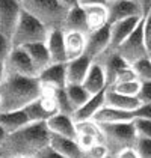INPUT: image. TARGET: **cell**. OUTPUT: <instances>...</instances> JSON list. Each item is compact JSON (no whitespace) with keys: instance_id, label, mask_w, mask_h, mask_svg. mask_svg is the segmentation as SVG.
<instances>
[{"instance_id":"cell-3","label":"cell","mask_w":151,"mask_h":158,"mask_svg":"<svg viewBox=\"0 0 151 158\" xmlns=\"http://www.w3.org/2000/svg\"><path fill=\"white\" fill-rule=\"evenodd\" d=\"M101 131V145L107 149V154L116 157L121 151L133 148L138 139L136 128L132 122L119 123H98Z\"/></svg>"},{"instance_id":"cell-27","label":"cell","mask_w":151,"mask_h":158,"mask_svg":"<svg viewBox=\"0 0 151 158\" xmlns=\"http://www.w3.org/2000/svg\"><path fill=\"white\" fill-rule=\"evenodd\" d=\"M23 110H24L26 116H27V119H29L30 123H33V122H47L53 116L50 111L42 106L39 98L35 99V101H32L30 104H27Z\"/></svg>"},{"instance_id":"cell-31","label":"cell","mask_w":151,"mask_h":158,"mask_svg":"<svg viewBox=\"0 0 151 158\" xmlns=\"http://www.w3.org/2000/svg\"><path fill=\"white\" fill-rule=\"evenodd\" d=\"M139 81H151V57H145L132 65Z\"/></svg>"},{"instance_id":"cell-33","label":"cell","mask_w":151,"mask_h":158,"mask_svg":"<svg viewBox=\"0 0 151 158\" xmlns=\"http://www.w3.org/2000/svg\"><path fill=\"white\" fill-rule=\"evenodd\" d=\"M139 158H151V139L147 137H139L136 139V143L133 146Z\"/></svg>"},{"instance_id":"cell-37","label":"cell","mask_w":151,"mask_h":158,"mask_svg":"<svg viewBox=\"0 0 151 158\" xmlns=\"http://www.w3.org/2000/svg\"><path fill=\"white\" fill-rule=\"evenodd\" d=\"M135 80H138V77H136V74L133 71V68H132V65H128L126 66L123 71H119V74L116 75V78H115V83H124V81H135ZM113 83V85H115Z\"/></svg>"},{"instance_id":"cell-18","label":"cell","mask_w":151,"mask_h":158,"mask_svg":"<svg viewBox=\"0 0 151 158\" xmlns=\"http://www.w3.org/2000/svg\"><path fill=\"white\" fill-rule=\"evenodd\" d=\"M45 45L50 54L51 63H65L67 54H65V42H63V30L62 29H54L50 30Z\"/></svg>"},{"instance_id":"cell-30","label":"cell","mask_w":151,"mask_h":158,"mask_svg":"<svg viewBox=\"0 0 151 158\" xmlns=\"http://www.w3.org/2000/svg\"><path fill=\"white\" fill-rule=\"evenodd\" d=\"M107 89H110L116 94L121 95H127V97H138L139 89H140V81L135 80V81H124V83H115V85L109 86Z\"/></svg>"},{"instance_id":"cell-47","label":"cell","mask_w":151,"mask_h":158,"mask_svg":"<svg viewBox=\"0 0 151 158\" xmlns=\"http://www.w3.org/2000/svg\"><path fill=\"white\" fill-rule=\"evenodd\" d=\"M5 137H6V133H5V130L0 127V145H2V142L5 140Z\"/></svg>"},{"instance_id":"cell-10","label":"cell","mask_w":151,"mask_h":158,"mask_svg":"<svg viewBox=\"0 0 151 158\" xmlns=\"http://www.w3.org/2000/svg\"><path fill=\"white\" fill-rule=\"evenodd\" d=\"M94 62L98 63L101 68H103V73L106 75L107 87L115 83V78L119 74V71H123L126 66H128V63L116 51H112V50H106L100 57H97Z\"/></svg>"},{"instance_id":"cell-19","label":"cell","mask_w":151,"mask_h":158,"mask_svg":"<svg viewBox=\"0 0 151 158\" xmlns=\"http://www.w3.org/2000/svg\"><path fill=\"white\" fill-rule=\"evenodd\" d=\"M92 121L97 123H119V122H132L135 121V111H126V110H118L113 107L103 106Z\"/></svg>"},{"instance_id":"cell-2","label":"cell","mask_w":151,"mask_h":158,"mask_svg":"<svg viewBox=\"0 0 151 158\" xmlns=\"http://www.w3.org/2000/svg\"><path fill=\"white\" fill-rule=\"evenodd\" d=\"M42 87L38 77L5 75L0 85V111L23 110L41 97Z\"/></svg>"},{"instance_id":"cell-32","label":"cell","mask_w":151,"mask_h":158,"mask_svg":"<svg viewBox=\"0 0 151 158\" xmlns=\"http://www.w3.org/2000/svg\"><path fill=\"white\" fill-rule=\"evenodd\" d=\"M54 98H56V104H58V111L62 113V114H67V116H73L74 109H73L70 99H68V97H67L65 87H63V89H56Z\"/></svg>"},{"instance_id":"cell-48","label":"cell","mask_w":151,"mask_h":158,"mask_svg":"<svg viewBox=\"0 0 151 158\" xmlns=\"http://www.w3.org/2000/svg\"><path fill=\"white\" fill-rule=\"evenodd\" d=\"M104 158H115V157H112V155H106Z\"/></svg>"},{"instance_id":"cell-34","label":"cell","mask_w":151,"mask_h":158,"mask_svg":"<svg viewBox=\"0 0 151 158\" xmlns=\"http://www.w3.org/2000/svg\"><path fill=\"white\" fill-rule=\"evenodd\" d=\"M133 125L136 128V133L139 137H147L151 139V121L150 119H142V118H135Z\"/></svg>"},{"instance_id":"cell-23","label":"cell","mask_w":151,"mask_h":158,"mask_svg":"<svg viewBox=\"0 0 151 158\" xmlns=\"http://www.w3.org/2000/svg\"><path fill=\"white\" fill-rule=\"evenodd\" d=\"M104 106L118 110H126V111H135L140 106V101L138 99V97H127V95L116 94L110 89H106Z\"/></svg>"},{"instance_id":"cell-22","label":"cell","mask_w":151,"mask_h":158,"mask_svg":"<svg viewBox=\"0 0 151 158\" xmlns=\"http://www.w3.org/2000/svg\"><path fill=\"white\" fill-rule=\"evenodd\" d=\"M27 56L30 57V60L33 63L35 69H37L38 75L41 71H44L47 66L51 65V59L50 54H49V50H47V45L45 42H38V44H30V45H26L23 47Z\"/></svg>"},{"instance_id":"cell-50","label":"cell","mask_w":151,"mask_h":158,"mask_svg":"<svg viewBox=\"0 0 151 158\" xmlns=\"http://www.w3.org/2000/svg\"><path fill=\"white\" fill-rule=\"evenodd\" d=\"M150 57H151V53H150Z\"/></svg>"},{"instance_id":"cell-43","label":"cell","mask_w":151,"mask_h":158,"mask_svg":"<svg viewBox=\"0 0 151 158\" xmlns=\"http://www.w3.org/2000/svg\"><path fill=\"white\" fill-rule=\"evenodd\" d=\"M80 8H86V6H94V5H107L106 0H77Z\"/></svg>"},{"instance_id":"cell-38","label":"cell","mask_w":151,"mask_h":158,"mask_svg":"<svg viewBox=\"0 0 151 158\" xmlns=\"http://www.w3.org/2000/svg\"><path fill=\"white\" fill-rule=\"evenodd\" d=\"M144 20V27H142V35H144V42L147 45L148 51L151 53V12L142 18Z\"/></svg>"},{"instance_id":"cell-1","label":"cell","mask_w":151,"mask_h":158,"mask_svg":"<svg viewBox=\"0 0 151 158\" xmlns=\"http://www.w3.org/2000/svg\"><path fill=\"white\" fill-rule=\"evenodd\" d=\"M49 143L50 131L45 122H33L6 134L0 145V158H33Z\"/></svg>"},{"instance_id":"cell-13","label":"cell","mask_w":151,"mask_h":158,"mask_svg":"<svg viewBox=\"0 0 151 158\" xmlns=\"http://www.w3.org/2000/svg\"><path fill=\"white\" fill-rule=\"evenodd\" d=\"M38 80L42 87L49 89H63L67 86L65 63H51L38 75Z\"/></svg>"},{"instance_id":"cell-39","label":"cell","mask_w":151,"mask_h":158,"mask_svg":"<svg viewBox=\"0 0 151 158\" xmlns=\"http://www.w3.org/2000/svg\"><path fill=\"white\" fill-rule=\"evenodd\" d=\"M11 50H12L11 39L0 33V62L6 60V57H8V54L11 53Z\"/></svg>"},{"instance_id":"cell-11","label":"cell","mask_w":151,"mask_h":158,"mask_svg":"<svg viewBox=\"0 0 151 158\" xmlns=\"http://www.w3.org/2000/svg\"><path fill=\"white\" fill-rule=\"evenodd\" d=\"M142 21V17H130V18H126V20H119L116 23H112L109 24L110 27V45H109V50H115L118 48L127 38L132 35V32L138 27V24Z\"/></svg>"},{"instance_id":"cell-14","label":"cell","mask_w":151,"mask_h":158,"mask_svg":"<svg viewBox=\"0 0 151 158\" xmlns=\"http://www.w3.org/2000/svg\"><path fill=\"white\" fill-rule=\"evenodd\" d=\"M91 63H92V60L89 57H86L85 54L77 57V59L65 62L67 85H82L89 71Z\"/></svg>"},{"instance_id":"cell-15","label":"cell","mask_w":151,"mask_h":158,"mask_svg":"<svg viewBox=\"0 0 151 158\" xmlns=\"http://www.w3.org/2000/svg\"><path fill=\"white\" fill-rule=\"evenodd\" d=\"M47 128L51 134H58L68 139H77V131H76V122L71 116H67L62 113L53 114L49 121L45 122Z\"/></svg>"},{"instance_id":"cell-20","label":"cell","mask_w":151,"mask_h":158,"mask_svg":"<svg viewBox=\"0 0 151 158\" xmlns=\"http://www.w3.org/2000/svg\"><path fill=\"white\" fill-rule=\"evenodd\" d=\"M82 86L88 90L91 95H95L101 90L107 89V83H106V75L103 73V68H101L98 63L92 62L91 66H89V71L83 80Z\"/></svg>"},{"instance_id":"cell-6","label":"cell","mask_w":151,"mask_h":158,"mask_svg":"<svg viewBox=\"0 0 151 158\" xmlns=\"http://www.w3.org/2000/svg\"><path fill=\"white\" fill-rule=\"evenodd\" d=\"M142 27H144V20L138 24V27L132 32V35L115 50L128 65H133L135 62L150 57V51L144 42V35H142Z\"/></svg>"},{"instance_id":"cell-21","label":"cell","mask_w":151,"mask_h":158,"mask_svg":"<svg viewBox=\"0 0 151 158\" xmlns=\"http://www.w3.org/2000/svg\"><path fill=\"white\" fill-rule=\"evenodd\" d=\"M62 30L63 32H79V33H83V35L88 33L89 27H88V21H86V15H85L83 8L76 6V8L70 9L67 12Z\"/></svg>"},{"instance_id":"cell-26","label":"cell","mask_w":151,"mask_h":158,"mask_svg":"<svg viewBox=\"0 0 151 158\" xmlns=\"http://www.w3.org/2000/svg\"><path fill=\"white\" fill-rule=\"evenodd\" d=\"M86 21H88L89 32L98 30L101 27L107 26V6L106 5H94V6H86L83 8Z\"/></svg>"},{"instance_id":"cell-28","label":"cell","mask_w":151,"mask_h":158,"mask_svg":"<svg viewBox=\"0 0 151 158\" xmlns=\"http://www.w3.org/2000/svg\"><path fill=\"white\" fill-rule=\"evenodd\" d=\"M65 92H67V97L70 99L74 111L79 107H82L91 98V94L82 85H67L65 86Z\"/></svg>"},{"instance_id":"cell-24","label":"cell","mask_w":151,"mask_h":158,"mask_svg":"<svg viewBox=\"0 0 151 158\" xmlns=\"http://www.w3.org/2000/svg\"><path fill=\"white\" fill-rule=\"evenodd\" d=\"M67 62L77 59L85 53V35L79 32H63Z\"/></svg>"},{"instance_id":"cell-25","label":"cell","mask_w":151,"mask_h":158,"mask_svg":"<svg viewBox=\"0 0 151 158\" xmlns=\"http://www.w3.org/2000/svg\"><path fill=\"white\" fill-rule=\"evenodd\" d=\"M30 122L26 116L24 110H17V111H0V127L5 130V133H14Z\"/></svg>"},{"instance_id":"cell-42","label":"cell","mask_w":151,"mask_h":158,"mask_svg":"<svg viewBox=\"0 0 151 158\" xmlns=\"http://www.w3.org/2000/svg\"><path fill=\"white\" fill-rule=\"evenodd\" d=\"M140 9V17L145 18L148 14L151 12V0H136Z\"/></svg>"},{"instance_id":"cell-5","label":"cell","mask_w":151,"mask_h":158,"mask_svg":"<svg viewBox=\"0 0 151 158\" xmlns=\"http://www.w3.org/2000/svg\"><path fill=\"white\" fill-rule=\"evenodd\" d=\"M50 30L38 21L35 17L21 9L20 18L17 21V26L14 29V33L11 36V45L12 48H23L30 44L45 42Z\"/></svg>"},{"instance_id":"cell-35","label":"cell","mask_w":151,"mask_h":158,"mask_svg":"<svg viewBox=\"0 0 151 158\" xmlns=\"http://www.w3.org/2000/svg\"><path fill=\"white\" fill-rule=\"evenodd\" d=\"M106 155H109L107 154V149L101 143H97V145L91 146L88 149H83L80 158H104Z\"/></svg>"},{"instance_id":"cell-17","label":"cell","mask_w":151,"mask_h":158,"mask_svg":"<svg viewBox=\"0 0 151 158\" xmlns=\"http://www.w3.org/2000/svg\"><path fill=\"white\" fill-rule=\"evenodd\" d=\"M104 95H106V89L98 92V94H95V95H91L88 101L73 113V116H71L73 121L74 122L91 121L95 116V113L104 106Z\"/></svg>"},{"instance_id":"cell-9","label":"cell","mask_w":151,"mask_h":158,"mask_svg":"<svg viewBox=\"0 0 151 158\" xmlns=\"http://www.w3.org/2000/svg\"><path fill=\"white\" fill-rule=\"evenodd\" d=\"M21 14L18 0H0V33L6 38L12 36L14 29Z\"/></svg>"},{"instance_id":"cell-16","label":"cell","mask_w":151,"mask_h":158,"mask_svg":"<svg viewBox=\"0 0 151 158\" xmlns=\"http://www.w3.org/2000/svg\"><path fill=\"white\" fill-rule=\"evenodd\" d=\"M50 148H53L58 154L65 158H80L82 157V148L79 146L76 139H68L58 134L50 133Z\"/></svg>"},{"instance_id":"cell-40","label":"cell","mask_w":151,"mask_h":158,"mask_svg":"<svg viewBox=\"0 0 151 158\" xmlns=\"http://www.w3.org/2000/svg\"><path fill=\"white\" fill-rule=\"evenodd\" d=\"M33 158H65V157H62L61 154H58L53 148L45 146V148H42V149H41V151H39Z\"/></svg>"},{"instance_id":"cell-41","label":"cell","mask_w":151,"mask_h":158,"mask_svg":"<svg viewBox=\"0 0 151 158\" xmlns=\"http://www.w3.org/2000/svg\"><path fill=\"white\" fill-rule=\"evenodd\" d=\"M135 118H142V119L151 121V104H140L135 110Z\"/></svg>"},{"instance_id":"cell-4","label":"cell","mask_w":151,"mask_h":158,"mask_svg":"<svg viewBox=\"0 0 151 158\" xmlns=\"http://www.w3.org/2000/svg\"><path fill=\"white\" fill-rule=\"evenodd\" d=\"M21 9L35 17L49 30L62 29L68 9L58 0H20Z\"/></svg>"},{"instance_id":"cell-36","label":"cell","mask_w":151,"mask_h":158,"mask_svg":"<svg viewBox=\"0 0 151 158\" xmlns=\"http://www.w3.org/2000/svg\"><path fill=\"white\" fill-rule=\"evenodd\" d=\"M138 99L140 104H151V81H140Z\"/></svg>"},{"instance_id":"cell-45","label":"cell","mask_w":151,"mask_h":158,"mask_svg":"<svg viewBox=\"0 0 151 158\" xmlns=\"http://www.w3.org/2000/svg\"><path fill=\"white\" fill-rule=\"evenodd\" d=\"M61 5H62L65 9H73V8H76V6H79V3H77V0H58Z\"/></svg>"},{"instance_id":"cell-46","label":"cell","mask_w":151,"mask_h":158,"mask_svg":"<svg viewBox=\"0 0 151 158\" xmlns=\"http://www.w3.org/2000/svg\"><path fill=\"white\" fill-rule=\"evenodd\" d=\"M5 78V66H3V62H0V85Z\"/></svg>"},{"instance_id":"cell-51","label":"cell","mask_w":151,"mask_h":158,"mask_svg":"<svg viewBox=\"0 0 151 158\" xmlns=\"http://www.w3.org/2000/svg\"><path fill=\"white\" fill-rule=\"evenodd\" d=\"M18 2H20V0H18Z\"/></svg>"},{"instance_id":"cell-7","label":"cell","mask_w":151,"mask_h":158,"mask_svg":"<svg viewBox=\"0 0 151 158\" xmlns=\"http://www.w3.org/2000/svg\"><path fill=\"white\" fill-rule=\"evenodd\" d=\"M5 75H21V77H38V73L23 48H12L3 62Z\"/></svg>"},{"instance_id":"cell-12","label":"cell","mask_w":151,"mask_h":158,"mask_svg":"<svg viewBox=\"0 0 151 158\" xmlns=\"http://www.w3.org/2000/svg\"><path fill=\"white\" fill-rule=\"evenodd\" d=\"M107 23L112 24L130 17H140V9L136 0H113L107 5Z\"/></svg>"},{"instance_id":"cell-49","label":"cell","mask_w":151,"mask_h":158,"mask_svg":"<svg viewBox=\"0 0 151 158\" xmlns=\"http://www.w3.org/2000/svg\"><path fill=\"white\" fill-rule=\"evenodd\" d=\"M106 2H107V3H109V2H113V0H106Z\"/></svg>"},{"instance_id":"cell-29","label":"cell","mask_w":151,"mask_h":158,"mask_svg":"<svg viewBox=\"0 0 151 158\" xmlns=\"http://www.w3.org/2000/svg\"><path fill=\"white\" fill-rule=\"evenodd\" d=\"M76 131L77 135H89L94 137L98 143H101V131L100 125L97 122L91 121H83V122H76Z\"/></svg>"},{"instance_id":"cell-8","label":"cell","mask_w":151,"mask_h":158,"mask_svg":"<svg viewBox=\"0 0 151 158\" xmlns=\"http://www.w3.org/2000/svg\"><path fill=\"white\" fill-rule=\"evenodd\" d=\"M110 45V27L109 24L98 30H92L85 35V56L94 62L97 57L109 50Z\"/></svg>"},{"instance_id":"cell-44","label":"cell","mask_w":151,"mask_h":158,"mask_svg":"<svg viewBox=\"0 0 151 158\" xmlns=\"http://www.w3.org/2000/svg\"><path fill=\"white\" fill-rule=\"evenodd\" d=\"M115 158H139V155L136 154V151H135L133 148H128V149L121 151Z\"/></svg>"}]
</instances>
